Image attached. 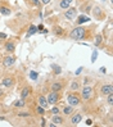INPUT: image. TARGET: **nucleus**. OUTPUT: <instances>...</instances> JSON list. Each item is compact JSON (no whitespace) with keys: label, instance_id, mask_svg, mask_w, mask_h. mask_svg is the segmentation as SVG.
<instances>
[{"label":"nucleus","instance_id":"obj_1","mask_svg":"<svg viewBox=\"0 0 113 127\" xmlns=\"http://www.w3.org/2000/svg\"><path fill=\"white\" fill-rule=\"evenodd\" d=\"M96 25H90V26H76L72 30H70L67 33V39L73 40V41H81V40H87L93 41L94 36L96 33Z\"/></svg>","mask_w":113,"mask_h":127},{"label":"nucleus","instance_id":"obj_2","mask_svg":"<svg viewBox=\"0 0 113 127\" xmlns=\"http://www.w3.org/2000/svg\"><path fill=\"white\" fill-rule=\"evenodd\" d=\"M67 86H68V78L63 77V78H58L55 81H53L49 85V91H58V93H63Z\"/></svg>","mask_w":113,"mask_h":127},{"label":"nucleus","instance_id":"obj_3","mask_svg":"<svg viewBox=\"0 0 113 127\" xmlns=\"http://www.w3.org/2000/svg\"><path fill=\"white\" fill-rule=\"evenodd\" d=\"M18 41H19L18 37H10L8 40L5 39V42L3 45L4 53L5 54H14V51L17 49V45H18Z\"/></svg>","mask_w":113,"mask_h":127},{"label":"nucleus","instance_id":"obj_4","mask_svg":"<svg viewBox=\"0 0 113 127\" xmlns=\"http://www.w3.org/2000/svg\"><path fill=\"white\" fill-rule=\"evenodd\" d=\"M91 14H93L94 19H96V21H104L105 17H107V10H105V8L103 5L94 3L93 9H91Z\"/></svg>","mask_w":113,"mask_h":127},{"label":"nucleus","instance_id":"obj_5","mask_svg":"<svg viewBox=\"0 0 113 127\" xmlns=\"http://www.w3.org/2000/svg\"><path fill=\"white\" fill-rule=\"evenodd\" d=\"M66 99H67V104H70V105H72L75 108L81 105V103H82V98L78 91H68Z\"/></svg>","mask_w":113,"mask_h":127},{"label":"nucleus","instance_id":"obj_6","mask_svg":"<svg viewBox=\"0 0 113 127\" xmlns=\"http://www.w3.org/2000/svg\"><path fill=\"white\" fill-rule=\"evenodd\" d=\"M80 90H81L80 91V95H81V98H82V101H89V100L93 99V95H94V91H95V89L93 86L85 85V86H82Z\"/></svg>","mask_w":113,"mask_h":127},{"label":"nucleus","instance_id":"obj_7","mask_svg":"<svg viewBox=\"0 0 113 127\" xmlns=\"http://www.w3.org/2000/svg\"><path fill=\"white\" fill-rule=\"evenodd\" d=\"M17 84V78L13 74H6L4 76L1 80H0V85H1L4 89H14Z\"/></svg>","mask_w":113,"mask_h":127},{"label":"nucleus","instance_id":"obj_8","mask_svg":"<svg viewBox=\"0 0 113 127\" xmlns=\"http://www.w3.org/2000/svg\"><path fill=\"white\" fill-rule=\"evenodd\" d=\"M62 99H63V94L58 91H49V94L46 95V100L49 105H58Z\"/></svg>","mask_w":113,"mask_h":127},{"label":"nucleus","instance_id":"obj_9","mask_svg":"<svg viewBox=\"0 0 113 127\" xmlns=\"http://www.w3.org/2000/svg\"><path fill=\"white\" fill-rule=\"evenodd\" d=\"M13 13V6L8 0H0V16L9 17Z\"/></svg>","mask_w":113,"mask_h":127},{"label":"nucleus","instance_id":"obj_10","mask_svg":"<svg viewBox=\"0 0 113 127\" xmlns=\"http://www.w3.org/2000/svg\"><path fill=\"white\" fill-rule=\"evenodd\" d=\"M62 16L64 17V19L70 21V22H75L76 17L78 16V9L76 6H70V8H67L66 10L62 12Z\"/></svg>","mask_w":113,"mask_h":127},{"label":"nucleus","instance_id":"obj_11","mask_svg":"<svg viewBox=\"0 0 113 127\" xmlns=\"http://www.w3.org/2000/svg\"><path fill=\"white\" fill-rule=\"evenodd\" d=\"M51 33L54 35L55 37H58V39H67V33H68V31H67L64 27L59 26V25H53Z\"/></svg>","mask_w":113,"mask_h":127},{"label":"nucleus","instance_id":"obj_12","mask_svg":"<svg viewBox=\"0 0 113 127\" xmlns=\"http://www.w3.org/2000/svg\"><path fill=\"white\" fill-rule=\"evenodd\" d=\"M17 62V57L14 54H6V55H3L1 58V65L4 68H10L16 64Z\"/></svg>","mask_w":113,"mask_h":127},{"label":"nucleus","instance_id":"obj_13","mask_svg":"<svg viewBox=\"0 0 113 127\" xmlns=\"http://www.w3.org/2000/svg\"><path fill=\"white\" fill-rule=\"evenodd\" d=\"M98 91H99V95L102 96V98H105L107 95L113 93V85L111 84V82H103V84H100Z\"/></svg>","mask_w":113,"mask_h":127},{"label":"nucleus","instance_id":"obj_14","mask_svg":"<svg viewBox=\"0 0 113 127\" xmlns=\"http://www.w3.org/2000/svg\"><path fill=\"white\" fill-rule=\"evenodd\" d=\"M93 5H94V1L93 0H84V1L80 3V8H77L78 10L82 12V14H91V9H93Z\"/></svg>","mask_w":113,"mask_h":127},{"label":"nucleus","instance_id":"obj_15","mask_svg":"<svg viewBox=\"0 0 113 127\" xmlns=\"http://www.w3.org/2000/svg\"><path fill=\"white\" fill-rule=\"evenodd\" d=\"M31 95H34V87H32L31 85L26 84L25 86L21 87V90H19V98H21V99L27 100Z\"/></svg>","mask_w":113,"mask_h":127},{"label":"nucleus","instance_id":"obj_16","mask_svg":"<svg viewBox=\"0 0 113 127\" xmlns=\"http://www.w3.org/2000/svg\"><path fill=\"white\" fill-rule=\"evenodd\" d=\"M82 118H84V116H82V113L81 112H78V110H75L73 113L68 117V125L70 126H77L81 121H82Z\"/></svg>","mask_w":113,"mask_h":127},{"label":"nucleus","instance_id":"obj_17","mask_svg":"<svg viewBox=\"0 0 113 127\" xmlns=\"http://www.w3.org/2000/svg\"><path fill=\"white\" fill-rule=\"evenodd\" d=\"M68 91H78L82 87V81L81 78L76 77V78H73L71 81H68Z\"/></svg>","mask_w":113,"mask_h":127},{"label":"nucleus","instance_id":"obj_18","mask_svg":"<svg viewBox=\"0 0 113 127\" xmlns=\"http://www.w3.org/2000/svg\"><path fill=\"white\" fill-rule=\"evenodd\" d=\"M32 110L30 109H25V108H19V109H16L14 110V116L17 118H22V119H26L28 117H32Z\"/></svg>","mask_w":113,"mask_h":127},{"label":"nucleus","instance_id":"obj_19","mask_svg":"<svg viewBox=\"0 0 113 127\" xmlns=\"http://www.w3.org/2000/svg\"><path fill=\"white\" fill-rule=\"evenodd\" d=\"M50 122L54 123L55 126H64L67 122V118L63 114H53L50 116Z\"/></svg>","mask_w":113,"mask_h":127},{"label":"nucleus","instance_id":"obj_20","mask_svg":"<svg viewBox=\"0 0 113 127\" xmlns=\"http://www.w3.org/2000/svg\"><path fill=\"white\" fill-rule=\"evenodd\" d=\"M75 0H57V9L55 10H66L67 8H70Z\"/></svg>","mask_w":113,"mask_h":127},{"label":"nucleus","instance_id":"obj_21","mask_svg":"<svg viewBox=\"0 0 113 127\" xmlns=\"http://www.w3.org/2000/svg\"><path fill=\"white\" fill-rule=\"evenodd\" d=\"M76 110L75 109V107H72V105H70V104H67V105H63V107H61V114H63L66 118H68L73 112Z\"/></svg>","mask_w":113,"mask_h":127},{"label":"nucleus","instance_id":"obj_22","mask_svg":"<svg viewBox=\"0 0 113 127\" xmlns=\"http://www.w3.org/2000/svg\"><path fill=\"white\" fill-rule=\"evenodd\" d=\"M35 101L39 104V105H41L42 108H45V109L49 108V103H48V100H46V96H45L44 94H39V95H37Z\"/></svg>","mask_w":113,"mask_h":127},{"label":"nucleus","instance_id":"obj_23","mask_svg":"<svg viewBox=\"0 0 113 127\" xmlns=\"http://www.w3.org/2000/svg\"><path fill=\"white\" fill-rule=\"evenodd\" d=\"M32 113L36 114L37 117H42V116H46V109L42 108L41 105H39V104H35L34 108H32Z\"/></svg>","mask_w":113,"mask_h":127},{"label":"nucleus","instance_id":"obj_24","mask_svg":"<svg viewBox=\"0 0 113 127\" xmlns=\"http://www.w3.org/2000/svg\"><path fill=\"white\" fill-rule=\"evenodd\" d=\"M91 21V18H90L89 16H86V14H81V16H77L76 19H75V23H76V26H81L84 23H89V22Z\"/></svg>","mask_w":113,"mask_h":127},{"label":"nucleus","instance_id":"obj_25","mask_svg":"<svg viewBox=\"0 0 113 127\" xmlns=\"http://www.w3.org/2000/svg\"><path fill=\"white\" fill-rule=\"evenodd\" d=\"M93 41H94V46H95V48H100V46L103 45V42H104L103 33L96 32V33H95V36H94V39H93Z\"/></svg>","mask_w":113,"mask_h":127},{"label":"nucleus","instance_id":"obj_26","mask_svg":"<svg viewBox=\"0 0 113 127\" xmlns=\"http://www.w3.org/2000/svg\"><path fill=\"white\" fill-rule=\"evenodd\" d=\"M12 107L14 108V109H19V108H26L27 107V101L25 100V99H17V100H14L13 103H12Z\"/></svg>","mask_w":113,"mask_h":127},{"label":"nucleus","instance_id":"obj_27","mask_svg":"<svg viewBox=\"0 0 113 127\" xmlns=\"http://www.w3.org/2000/svg\"><path fill=\"white\" fill-rule=\"evenodd\" d=\"M25 3H26V5L28 6L30 9H32V8H40V6H42L40 0H25Z\"/></svg>","mask_w":113,"mask_h":127},{"label":"nucleus","instance_id":"obj_28","mask_svg":"<svg viewBox=\"0 0 113 127\" xmlns=\"http://www.w3.org/2000/svg\"><path fill=\"white\" fill-rule=\"evenodd\" d=\"M50 68H51V71H53V73L55 74V76H59V74L62 73V67L59 65V64H57V63H51L50 64Z\"/></svg>","mask_w":113,"mask_h":127},{"label":"nucleus","instance_id":"obj_29","mask_svg":"<svg viewBox=\"0 0 113 127\" xmlns=\"http://www.w3.org/2000/svg\"><path fill=\"white\" fill-rule=\"evenodd\" d=\"M46 114L48 116H53V114H61V107L58 105H53V108L50 110H46Z\"/></svg>","mask_w":113,"mask_h":127},{"label":"nucleus","instance_id":"obj_30","mask_svg":"<svg viewBox=\"0 0 113 127\" xmlns=\"http://www.w3.org/2000/svg\"><path fill=\"white\" fill-rule=\"evenodd\" d=\"M35 33H37V26H35V25H30L28 26V31H27V33H26V37H31L32 35H35Z\"/></svg>","mask_w":113,"mask_h":127},{"label":"nucleus","instance_id":"obj_31","mask_svg":"<svg viewBox=\"0 0 113 127\" xmlns=\"http://www.w3.org/2000/svg\"><path fill=\"white\" fill-rule=\"evenodd\" d=\"M81 81H82V86H85V85L93 84V82H94V78H93V77H90V76H85L84 78H81Z\"/></svg>","mask_w":113,"mask_h":127},{"label":"nucleus","instance_id":"obj_32","mask_svg":"<svg viewBox=\"0 0 113 127\" xmlns=\"http://www.w3.org/2000/svg\"><path fill=\"white\" fill-rule=\"evenodd\" d=\"M105 99H107V100H105V101H107V105L112 107V105H113V93L105 96Z\"/></svg>","mask_w":113,"mask_h":127},{"label":"nucleus","instance_id":"obj_33","mask_svg":"<svg viewBox=\"0 0 113 127\" xmlns=\"http://www.w3.org/2000/svg\"><path fill=\"white\" fill-rule=\"evenodd\" d=\"M37 77H39V73H37L36 71H31V72H30V78H31L32 81H36Z\"/></svg>","mask_w":113,"mask_h":127},{"label":"nucleus","instance_id":"obj_34","mask_svg":"<svg viewBox=\"0 0 113 127\" xmlns=\"http://www.w3.org/2000/svg\"><path fill=\"white\" fill-rule=\"evenodd\" d=\"M5 96H6V93H5V90H4V89H3L1 86H0V101H3Z\"/></svg>","mask_w":113,"mask_h":127},{"label":"nucleus","instance_id":"obj_35","mask_svg":"<svg viewBox=\"0 0 113 127\" xmlns=\"http://www.w3.org/2000/svg\"><path fill=\"white\" fill-rule=\"evenodd\" d=\"M48 123H46V119L44 118V116L42 117H40V123H39V126H42V127H45Z\"/></svg>","mask_w":113,"mask_h":127},{"label":"nucleus","instance_id":"obj_36","mask_svg":"<svg viewBox=\"0 0 113 127\" xmlns=\"http://www.w3.org/2000/svg\"><path fill=\"white\" fill-rule=\"evenodd\" d=\"M96 58H98V51L95 50L94 53H93V55H91V62H93V63H94V62L96 61Z\"/></svg>","mask_w":113,"mask_h":127},{"label":"nucleus","instance_id":"obj_37","mask_svg":"<svg viewBox=\"0 0 113 127\" xmlns=\"http://www.w3.org/2000/svg\"><path fill=\"white\" fill-rule=\"evenodd\" d=\"M5 39H8V35H6L5 32H0V41L5 40Z\"/></svg>","mask_w":113,"mask_h":127},{"label":"nucleus","instance_id":"obj_38","mask_svg":"<svg viewBox=\"0 0 113 127\" xmlns=\"http://www.w3.org/2000/svg\"><path fill=\"white\" fill-rule=\"evenodd\" d=\"M40 1H41V5H48L51 0H40Z\"/></svg>","mask_w":113,"mask_h":127},{"label":"nucleus","instance_id":"obj_39","mask_svg":"<svg viewBox=\"0 0 113 127\" xmlns=\"http://www.w3.org/2000/svg\"><path fill=\"white\" fill-rule=\"evenodd\" d=\"M99 72H100V73H107V68H105V67H100Z\"/></svg>","mask_w":113,"mask_h":127},{"label":"nucleus","instance_id":"obj_40","mask_svg":"<svg viewBox=\"0 0 113 127\" xmlns=\"http://www.w3.org/2000/svg\"><path fill=\"white\" fill-rule=\"evenodd\" d=\"M86 125H87V126H91V125H93V119H90V118L86 119Z\"/></svg>","mask_w":113,"mask_h":127},{"label":"nucleus","instance_id":"obj_41","mask_svg":"<svg viewBox=\"0 0 113 127\" xmlns=\"http://www.w3.org/2000/svg\"><path fill=\"white\" fill-rule=\"evenodd\" d=\"M82 69H84V68H82V67H80V68H78V69H77V71H76V74H80V73H81V71H82Z\"/></svg>","mask_w":113,"mask_h":127},{"label":"nucleus","instance_id":"obj_42","mask_svg":"<svg viewBox=\"0 0 113 127\" xmlns=\"http://www.w3.org/2000/svg\"><path fill=\"white\" fill-rule=\"evenodd\" d=\"M3 119H5V117H3V116H1V117H0V121H3Z\"/></svg>","mask_w":113,"mask_h":127},{"label":"nucleus","instance_id":"obj_43","mask_svg":"<svg viewBox=\"0 0 113 127\" xmlns=\"http://www.w3.org/2000/svg\"><path fill=\"white\" fill-rule=\"evenodd\" d=\"M1 58H3V55H1V54H0V63H1Z\"/></svg>","mask_w":113,"mask_h":127},{"label":"nucleus","instance_id":"obj_44","mask_svg":"<svg viewBox=\"0 0 113 127\" xmlns=\"http://www.w3.org/2000/svg\"><path fill=\"white\" fill-rule=\"evenodd\" d=\"M102 1H105V0H102Z\"/></svg>","mask_w":113,"mask_h":127}]
</instances>
